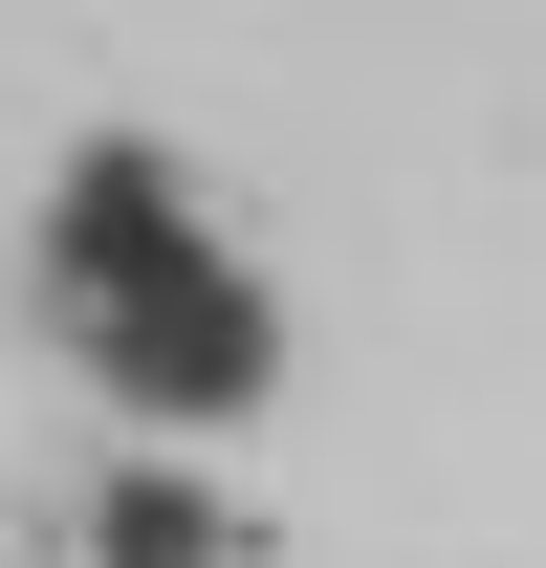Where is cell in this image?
<instances>
[{
    "label": "cell",
    "instance_id": "obj_1",
    "mask_svg": "<svg viewBox=\"0 0 546 568\" xmlns=\"http://www.w3.org/2000/svg\"><path fill=\"white\" fill-rule=\"evenodd\" d=\"M22 284H44L67 372L153 437V459H198V437H241V416L284 394V306H263V263L219 241V197H198L153 132H88L67 175H44Z\"/></svg>",
    "mask_w": 546,
    "mask_h": 568
},
{
    "label": "cell",
    "instance_id": "obj_2",
    "mask_svg": "<svg viewBox=\"0 0 546 568\" xmlns=\"http://www.w3.org/2000/svg\"><path fill=\"white\" fill-rule=\"evenodd\" d=\"M88 568H241V503L198 481V459H110V481H88Z\"/></svg>",
    "mask_w": 546,
    "mask_h": 568
}]
</instances>
